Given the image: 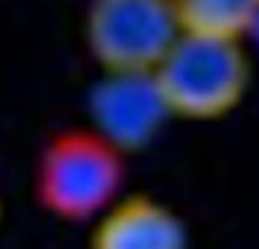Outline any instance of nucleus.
<instances>
[{
    "instance_id": "nucleus-1",
    "label": "nucleus",
    "mask_w": 259,
    "mask_h": 249,
    "mask_svg": "<svg viewBox=\"0 0 259 249\" xmlns=\"http://www.w3.org/2000/svg\"><path fill=\"white\" fill-rule=\"evenodd\" d=\"M127 160L94 128L54 133L36 163V198L61 221H97L119 196Z\"/></svg>"
},
{
    "instance_id": "nucleus-2",
    "label": "nucleus",
    "mask_w": 259,
    "mask_h": 249,
    "mask_svg": "<svg viewBox=\"0 0 259 249\" xmlns=\"http://www.w3.org/2000/svg\"><path fill=\"white\" fill-rule=\"evenodd\" d=\"M170 117L208 122L236 109L251 66L241 41L181 33L155 69Z\"/></svg>"
},
{
    "instance_id": "nucleus-3",
    "label": "nucleus",
    "mask_w": 259,
    "mask_h": 249,
    "mask_svg": "<svg viewBox=\"0 0 259 249\" xmlns=\"http://www.w3.org/2000/svg\"><path fill=\"white\" fill-rule=\"evenodd\" d=\"M84 36L104 71H155L181 26L173 0H92Z\"/></svg>"
},
{
    "instance_id": "nucleus-4",
    "label": "nucleus",
    "mask_w": 259,
    "mask_h": 249,
    "mask_svg": "<svg viewBox=\"0 0 259 249\" xmlns=\"http://www.w3.org/2000/svg\"><path fill=\"white\" fill-rule=\"evenodd\" d=\"M94 130L124 155L145 148L170 117L155 71H104L89 94Z\"/></svg>"
},
{
    "instance_id": "nucleus-5",
    "label": "nucleus",
    "mask_w": 259,
    "mask_h": 249,
    "mask_svg": "<svg viewBox=\"0 0 259 249\" xmlns=\"http://www.w3.org/2000/svg\"><path fill=\"white\" fill-rule=\"evenodd\" d=\"M89 249H188L183 219L148 193L119 196L92 229Z\"/></svg>"
},
{
    "instance_id": "nucleus-6",
    "label": "nucleus",
    "mask_w": 259,
    "mask_h": 249,
    "mask_svg": "<svg viewBox=\"0 0 259 249\" xmlns=\"http://www.w3.org/2000/svg\"><path fill=\"white\" fill-rule=\"evenodd\" d=\"M259 0H173L181 33L241 41L249 36Z\"/></svg>"
},
{
    "instance_id": "nucleus-7",
    "label": "nucleus",
    "mask_w": 259,
    "mask_h": 249,
    "mask_svg": "<svg viewBox=\"0 0 259 249\" xmlns=\"http://www.w3.org/2000/svg\"><path fill=\"white\" fill-rule=\"evenodd\" d=\"M249 36H251V41H254V44H256V49H259V6H256V13H254V21H251Z\"/></svg>"
}]
</instances>
